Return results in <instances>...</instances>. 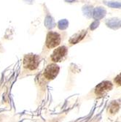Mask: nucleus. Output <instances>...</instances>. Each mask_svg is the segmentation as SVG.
<instances>
[{
    "instance_id": "nucleus-1",
    "label": "nucleus",
    "mask_w": 121,
    "mask_h": 122,
    "mask_svg": "<svg viewBox=\"0 0 121 122\" xmlns=\"http://www.w3.org/2000/svg\"><path fill=\"white\" fill-rule=\"evenodd\" d=\"M39 64V57L37 55L28 54L24 58V68L29 70H36Z\"/></svg>"
},
{
    "instance_id": "nucleus-2",
    "label": "nucleus",
    "mask_w": 121,
    "mask_h": 122,
    "mask_svg": "<svg viewBox=\"0 0 121 122\" xmlns=\"http://www.w3.org/2000/svg\"><path fill=\"white\" fill-rule=\"evenodd\" d=\"M61 43V36L58 33L50 31L47 35L45 45L48 48L51 49L59 46Z\"/></svg>"
},
{
    "instance_id": "nucleus-3",
    "label": "nucleus",
    "mask_w": 121,
    "mask_h": 122,
    "mask_svg": "<svg viewBox=\"0 0 121 122\" xmlns=\"http://www.w3.org/2000/svg\"><path fill=\"white\" fill-rule=\"evenodd\" d=\"M60 68L59 66L56 64H49L44 72V76L48 80H53L56 77L58 72Z\"/></svg>"
},
{
    "instance_id": "nucleus-4",
    "label": "nucleus",
    "mask_w": 121,
    "mask_h": 122,
    "mask_svg": "<svg viewBox=\"0 0 121 122\" xmlns=\"http://www.w3.org/2000/svg\"><path fill=\"white\" fill-rule=\"evenodd\" d=\"M67 54V48L65 46L58 47L55 50L51 56V59L54 62L61 61Z\"/></svg>"
},
{
    "instance_id": "nucleus-5",
    "label": "nucleus",
    "mask_w": 121,
    "mask_h": 122,
    "mask_svg": "<svg viewBox=\"0 0 121 122\" xmlns=\"http://www.w3.org/2000/svg\"><path fill=\"white\" fill-rule=\"evenodd\" d=\"M112 88V83L110 81H103L96 86L95 88V94L97 96H102L106 92L110 91Z\"/></svg>"
},
{
    "instance_id": "nucleus-6",
    "label": "nucleus",
    "mask_w": 121,
    "mask_h": 122,
    "mask_svg": "<svg viewBox=\"0 0 121 122\" xmlns=\"http://www.w3.org/2000/svg\"><path fill=\"white\" fill-rule=\"evenodd\" d=\"M87 30H82L78 33H77L74 35H73L70 39H69V43L72 44V45H74V44L78 43L79 42H80L87 35Z\"/></svg>"
},
{
    "instance_id": "nucleus-7",
    "label": "nucleus",
    "mask_w": 121,
    "mask_h": 122,
    "mask_svg": "<svg viewBox=\"0 0 121 122\" xmlns=\"http://www.w3.org/2000/svg\"><path fill=\"white\" fill-rule=\"evenodd\" d=\"M106 26L112 29H117L121 27V20L117 18H112L106 21Z\"/></svg>"
},
{
    "instance_id": "nucleus-8",
    "label": "nucleus",
    "mask_w": 121,
    "mask_h": 122,
    "mask_svg": "<svg viewBox=\"0 0 121 122\" xmlns=\"http://www.w3.org/2000/svg\"><path fill=\"white\" fill-rule=\"evenodd\" d=\"M106 10L103 7H96L93 12V17L96 20H100L106 15Z\"/></svg>"
},
{
    "instance_id": "nucleus-9",
    "label": "nucleus",
    "mask_w": 121,
    "mask_h": 122,
    "mask_svg": "<svg viewBox=\"0 0 121 122\" xmlns=\"http://www.w3.org/2000/svg\"><path fill=\"white\" fill-rule=\"evenodd\" d=\"M45 26L48 29H53L55 27V26H56V24H55V21H54L53 18L50 15L46 16V18L45 19Z\"/></svg>"
},
{
    "instance_id": "nucleus-10",
    "label": "nucleus",
    "mask_w": 121,
    "mask_h": 122,
    "mask_svg": "<svg viewBox=\"0 0 121 122\" xmlns=\"http://www.w3.org/2000/svg\"><path fill=\"white\" fill-rule=\"evenodd\" d=\"M82 12L85 16L87 18H91L93 15V9L91 6L86 5L82 7Z\"/></svg>"
},
{
    "instance_id": "nucleus-11",
    "label": "nucleus",
    "mask_w": 121,
    "mask_h": 122,
    "mask_svg": "<svg viewBox=\"0 0 121 122\" xmlns=\"http://www.w3.org/2000/svg\"><path fill=\"white\" fill-rule=\"evenodd\" d=\"M119 108H120V104L118 102H117L116 101H114L110 104V105H109V110L111 113L114 114L118 111Z\"/></svg>"
},
{
    "instance_id": "nucleus-12",
    "label": "nucleus",
    "mask_w": 121,
    "mask_h": 122,
    "mask_svg": "<svg viewBox=\"0 0 121 122\" xmlns=\"http://www.w3.org/2000/svg\"><path fill=\"white\" fill-rule=\"evenodd\" d=\"M69 26V22L66 19H63L58 21V27L60 30H64L66 29Z\"/></svg>"
},
{
    "instance_id": "nucleus-13",
    "label": "nucleus",
    "mask_w": 121,
    "mask_h": 122,
    "mask_svg": "<svg viewBox=\"0 0 121 122\" xmlns=\"http://www.w3.org/2000/svg\"><path fill=\"white\" fill-rule=\"evenodd\" d=\"M107 6L112 8H120L121 7V3L117 2H104Z\"/></svg>"
},
{
    "instance_id": "nucleus-14",
    "label": "nucleus",
    "mask_w": 121,
    "mask_h": 122,
    "mask_svg": "<svg viewBox=\"0 0 121 122\" xmlns=\"http://www.w3.org/2000/svg\"><path fill=\"white\" fill-rule=\"evenodd\" d=\"M98 25H99V21H98V20H96V21L93 22V23L91 24L90 29L91 30H94L95 29H96L98 26Z\"/></svg>"
},
{
    "instance_id": "nucleus-15",
    "label": "nucleus",
    "mask_w": 121,
    "mask_h": 122,
    "mask_svg": "<svg viewBox=\"0 0 121 122\" xmlns=\"http://www.w3.org/2000/svg\"><path fill=\"white\" fill-rule=\"evenodd\" d=\"M115 83L118 86H121V73L119 74L115 78Z\"/></svg>"
},
{
    "instance_id": "nucleus-16",
    "label": "nucleus",
    "mask_w": 121,
    "mask_h": 122,
    "mask_svg": "<svg viewBox=\"0 0 121 122\" xmlns=\"http://www.w3.org/2000/svg\"><path fill=\"white\" fill-rule=\"evenodd\" d=\"M24 1L26 2H28V3H29V4H31V3L33 2V1H34V0H24Z\"/></svg>"
},
{
    "instance_id": "nucleus-17",
    "label": "nucleus",
    "mask_w": 121,
    "mask_h": 122,
    "mask_svg": "<svg viewBox=\"0 0 121 122\" xmlns=\"http://www.w3.org/2000/svg\"><path fill=\"white\" fill-rule=\"evenodd\" d=\"M65 1L67 2H69V3H72V2H75V0H65Z\"/></svg>"
}]
</instances>
